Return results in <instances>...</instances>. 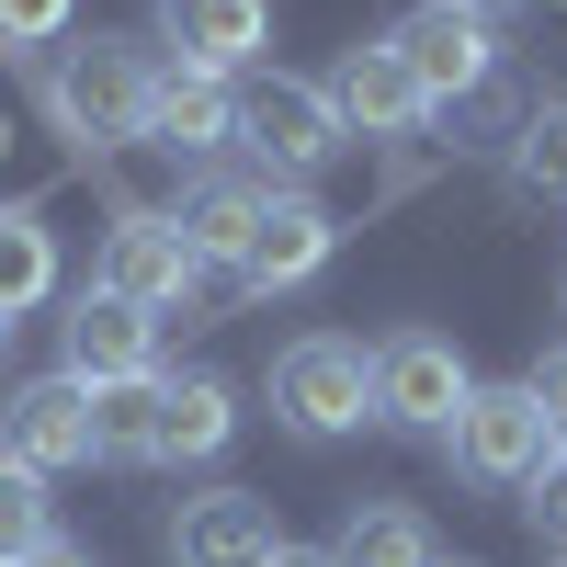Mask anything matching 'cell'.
Here are the masks:
<instances>
[{
	"mask_svg": "<svg viewBox=\"0 0 567 567\" xmlns=\"http://www.w3.org/2000/svg\"><path fill=\"white\" fill-rule=\"evenodd\" d=\"M58 556V511H45V477L0 465V567H45Z\"/></svg>",
	"mask_w": 567,
	"mask_h": 567,
	"instance_id": "cell-20",
	"label": "cell"
},
{
	"mask_svg": "<svg viewBox=\"0 0 567 567\" xmlns=\"http://www.w3.org/2000/svg\"><path fill=\"white\" fill-rule=\"evenodd\" d=\"M398 45V69L420 80V103H488L499 91V23H477V12H454V0H420V12L386 34Z\"/></svg>",
	"mask_w": 567,
	"mask_h": 567,
	"instance_id": "cell-6",
	"label": "cell"
},
{
	"mask_svg": "<svg viewBox=\"0 0 567 567\" xmlns=\"http://www.w3.org/2000/svg\"><path fill=\"white\" fill-rule=\"evenodd\" d=\"M511 182L545 205H567V91H545V103L511 125Z\"/></svg>",
	"mask_w": 567,
	"mask_h": 567,
	"instance_id": "cell-19",
	"label": "cell"
},
{
	"mask_svg": "<svg viewBox=\"0 0 567 567\" xmlns=\"http://www.w3.org/2000/svg\"><path fill=\"white\" fill-rule=\"evenodd\" d=\"M545 567H567V556H545Z\"/></svg>",
	"mask_w": 567,
	"mask_h": 567,
	"instance_id": "cell-30",
	"label": "cell"
},
{
	"mask_svg": "<svg viewBox=\"0 0 567 567\" xmlns=\"http://www.w3.org/2000/svg\"><path fill=\"white\" fill-rule=\"evenodd\" d=\"M91 420H103V465H148V432H159V374L91 386Z\"/></svg>",
	"mask_w": 567,
	"mask_h": 567,
	"instance_id": "cell-21",
	"label": "cell"
},
{
	"mask_svg": "<svg viewBox=\"0 0 567 567\" xmlns=\"http://www.w3.org/2000/svg\"><path fill=\"white\" fill-rule=\"evenodd\" d=\"M45 567H91V556H80V545H58V556H45Z\"/></svg>",
	"mask_w": 567,
	"mask_h": 567,
	"instance_id": "cell-26",
	"label": "cell"
},
{
	"mask_svg": "<svg viewBox=\"0 0 567 567\" xmlns=\"http://www.w3.org/2000/svg\"><path fill=\"white\" fill-rule=\"evenodd\" d=\"M0 352H12V318H0Z\"/></svg>",
	"mask_w": 567,
	"mask_h": 567,
	"instance_id": "cell-27",
	"label": "cell"
},
{
	"mask_svg": "<svg viewBox=\"0 0 567 567\" xmlns=\"http://www.w3.org/2000/svg\"><path fill=\"white\" fill-rule=\"evenodd\" d=\"M159 69H194V80H239L261 69L272 45V0H159Z\"/></svg>",
	"mask_w": 567,
	"mask_h": 567,
	"instance_id": "cell-11",
	"label": "cell"
},
{
	"mask_svg": "<svg viewBox=\"0 0 567 567\" xmlns=\"http://www.w3.org/2000/svg\"><path fill=\"white\" fill-rule=\"evenodd\" d=\"M284 556V523L261 488H205L171 511V567H272Z\"/></svg>",
	"mask_w": 567,
	"mask_h": 567,
	"instance_id": "cell-12",
	"label": "cell"
},
{
	"mask_svg": "<svg viewBox=\"0 0 567 567\" xmlns=\"http://www.w3.org/2000/svg\"><path fill=\"white\" fill-rule=\"evenodd\" d=\"M80 0H0V58H34V45H69Z\"/></svg>",
	"mask_w": 567,
	"mask_h": 567,
	"instance_id": "cell-22",
	"label": "cell"
},
{
	"mask_svg": "<svg viewBox=\"0 0 567 567\" xmlns=\"http://www.w3.org/2000/svg\"><path fill=\"white\" fill-rule=\"evenodd\" d=\"M0 148H12V125H0Z\"/></svg>",
	"mask_w": 567,
	"mask_h": 567,
	"instance_id": "cell-28",
	"label": "cell"
},
{
	"mask_svg": "<svg viewBox=\"0 0 567 567\" xmlns=\"http://www.w3.org/2000/svg\"><path fill=\"white\" fill-rule=\"evenodd\" d=\"M0 465H23V477H80V465H103V420H91L80 374H34V386L0 398Z\"/></svg>",
	"mask_w": 567,
	"mask_h": 567,
	"instance_id": "cell-5",
	"label": "cell"
},
{
	"mask_svg": "<svg viewBox=\"0 0 567 567\" xmlns=\"http://www.w3.org/2000/svg\"><path fill=\"white\" fill-rule=\"evenodd\" d=\"M45 284H58V227H45V205H0V318L45 307Z\"/></svg>",
	"mask_w": 567,
	"mask_h": 567,
	"instance_id": "cell-18",
	"label": "cell"
},
{
	"mask_svg": "<svg viewBox=\"0 0 567 567\" xmlns=\"http://www.w3.org/2000/svg\"><path fill=\"white\" fill-rule=\"evenodd\" d=\"M443 454H454V477H477V488H523L534 465L556 454V432H545V409H534V386L511 374V386H477L454 409V432H443Z\"/></svg>",
	"mask_w": 567,
	"mask_h": 567,
	"instance_id": "cell-7",
	"label": "cell"
},
{
	"mask_svg": "<svg viewBox=\"0 0 567 567\" xmlns=\"http://www.w3.org/2000/svg\"><path fill=\"white\" fill-rule=\"evenodd\" d=\"M443 567H465V556H443Z\"/></svg>",
	"mask_w": 567,
	"mask_h": 567,
	"instance_id": "cell-29",
	"label": "cell"
},
{
	"mask_svg": "<svg viewBox=\"0 0 567 567\" xmlns=\"http://www.w3.org/2000/svg\"><path fill=\"white\" fill-rule=\"evenodd\" d=\"M148 91H159V58L136 34H91L69 45L58 69H45V114H58V136L80 159L103 148H148Z\"/></svg>",
	"mask_w": 567,
	"mask_h": 567,
	"instance_id": "cell-1",
	"label": "cell"
},
{
	"mask_svg": "<svg viewBox=\"0 0 567 567\" xmlns=\"http://www.w3.org/2000/svg\"><path fill=\"white\" fill-rule=\"evenodd\" d=\"M58 374H80V386H125V374H159V318L103 296V284H80L69 318H58Z\"/></svg>",
	"mask_w": 567,
	"mask_h": 567,
	"instance_id": "cell-9",
	"label": "cell"
},
{
	"mask_svg": "<svg viewBox=\"0 0 567 567\" xmlns=\"http://www.w3.org/2000/svg\"><path fill=\"white\" fill-rule=\"evenodd\" d=\"M477 398V374L443 329H398V341H374V420H398V432H454V409Z\"/></svg>",
	"mask_w": 567,
	"mask_h": 567,
	"instance_id": "cell-8",
	"label": "cell"
},
{
	"mask_svg": "<svg viewBox=\"0 0 567 567\" xmlns=\"http://www.w3.org/2000/svg\"><path fill=\"white\" fill-rule=\"evenodd\" d=\"M227 136H239V91H227V80H194V69H159V91H148V148L216 159Z\"/></svg>",
	"mask_w": 567,
	"mask_h": 567,
	"instance_id": "cell-15",
	"label": "cell"
},
{
	"mask_svg": "<svg viewBox=\"0 0 567 567\" xmlns=\"http://www.w3.org/2000/svg\"><path fill=\"white\" fill-rule=\"evenodd\" d=\"M329 556H341V567H443V534L420 523L409 499H352Z\"/></svg>",
	"mask_w": 567,
	"mask_h": 567,
	"instance_id": "cell-17",
	"label": "cell"
},
{
	"mask_svg": "<svg viewBox=\"0 0 567 567\" xmlns=\"http://www.w3.org/2000/svg\"><path fill=\"white\" fill-rule=\"evenodd\" d=\"M272 420L296 443H341L374 420V352L341 341V329H307V341L272 352Z\"/></svg>",
	"mask_w": 567,
	"mask_h": 567,
	"instance_id": "cell-2",
	"label": "cell"
},
{
	"mask_svg": "<svg viewBox=\"0 0 567 567\" xmlns=\"http://www.w3.org/2000/svg\"><path fill=\"white\" fill-rule=\"evenodd\" d=\"M239 148L284 182V194H296V182L329 171L352 136H341V114H329V91H318V80H284V69H272V80L239 91Z\"/></svg>",
	"mask_w": 567,
	"mask_h": 567,
	"instance_id": "cell-4",
	"label": "cell"
},
{
	"mask_svg": "<svg viewBox=\"0 0 567 567\" xmlns=\"http://www.w3.org/2000/svg\"><path fill=\"white\" fill-rule=\"evenodd\" d=\"M272 567H341V556H329V545H284Z\"/></svg>",
	"mask_w": 567,
	"mask_h": 567,
	"instance_id": "cell-24",
	"label": "cell"
},
{
	"mask_svg": "<svg viewBox=\"0 0 567 567\" xmlns=\"http://www.w3.org/2000/svg\"><path fill=\"white\" fill-rule=\"evenodd\" d=\"M454 12H477V23H499V12H523V0H454Z\"/></svg>",
	"mask_w": 567,
	"mask_h": 567,
	"instance_id": "cell-25",
	"label": "cell"
},
{
	"mask_svg": "<svg viewBox=\"0 0 567 567\" xmlns=\"http://www.w3.org/2000/svg\"><path fill=\"white\" fill-rule=\"evenodd\" d=\"M523 386H534V409H545V432L567 443V341H556V352H545V363L523 374Z\"/></svg>",
	"mask_w": 567,
	"mask_h": 567,
	"instance_id": "cell-23",
	"label": "cell"
},
{
	"mask_svg": "<svg viewBox=\"0 0 567 567\" xmlns=\"http://www.w3.org/2000/svg\"><path fill=\"white\" fill-rule=\"evenodd\" d=\"M329 250H341V216H329L318 194H284V205L261 216V239L239 250V296H296Z\"/></svg>",
	"mask_w": 567,
	"mask_h": 567,
	"instance_id": "cell-14",
	"label": "cell"
},
{
	"mask_svg": "<svg viewBox=\"0 0 567 567\" xmlns=\"http://www.w3.org/2000/svg\"><path fill=\"white\" fill-rule=\"evenodd\" d=\"M318 91H329V114H341V136H363V148H398V136L432 125V103H420V80L398 69V45H386V34L352 45V58L329 69Z\"/></svg>",
	"mask_w": 567,
	"mask_h": 567,
	"instance_id": "cell-10",
	"label": "cell"
},
{
	"mask_svg": "<svg viewBox=\"0 0 567 567\" xmlns=\"http://www.w3.org/2000/svg\"><path fill=\"white\" fill-rule=\"evenodd\" d=\"M284 205V182L272 171H194L182 182V239H194V261H216V272H239V250L261 239V216Z\"/></svg>",
	"mask_w": 567,
	"mask_h": 567,
	"instance_id": "cell-13",
	"label": "cell"
},
{
	"mask_svg": "<svg viewBox=\"0 0 567 567\" xmlns=\"http://www.w3.org/2000/svg\"><path fill=\"white\" fill-rule=\"evenodd\" d=\"M103 296H125V307H148V318H182L194 307V284H205V261H194V239H182V216L171 205H114V227H103Z\"/></svg>",
	"mask_w": 567,
	"mask_h": 567,
	"instance_id": "cell-3",
	"label": "cell"
},
{
	"mask_svg": "<svg viewBox=\"0 0 567 567\" xmlns=\"http://www.w3.org/2000/svg\"><path fill=\"white\" fill-rule=\"evenodd\" d=\"M227 432H239V386H227V374H159V432H148V465H205Z\"/></svg>",
	"mask_w": 567,
	"mask_h": 567,
	"instance_id": "cell-16",
	"label": "cell"
}]
</instances>
